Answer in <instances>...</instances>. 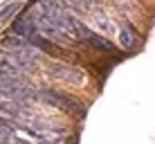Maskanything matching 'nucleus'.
I'll list each match as a JSON object with an SVG mask.
<instances>
[{"instance_id": "2", "label": "nucleus", "mask_w": 155, "mask_h": 144, "mask_svg": "<svg viewBox=\"0 0 155 144\" xmlns=\"http://www.w3.org/2000/svg\"><path fill=\"white\" fill-rule=\"evenodd\" d=\"M88 41L90 45L94 47V50H101V52H113V54H117V50H115V45L110 43L108 39H104V36H99V34H94V32H90L88 34Z\"/></svg>"}, {"instance_id": "1", "label": "nucleus", "mask_w": 155, "mask_h": 144, "mask_svg": "<svg viewBox=\"0 0 155 144\" xmlns=\"http://www.w3.org/2000/svg\"><path fill=\"white\" fill-rule=\"evenodd\" d=\"M119 39H121V45H124L126 50H135V47L142 45V39L137 36V32L133 29V27H128V25H124V27H121Z\"/></svg>"}, {"instance_id": "3", "label": "nucleus", "mask_w": 155, "mask_h": 144, "mask_svg": "<svg viewBox=\"0 0 155 144\" xmlns=\"http://www.w3.org/2000/svg\"><path fill=\"white\" fill-rule=\"evenodd\" d=\"M23 144H27V142H23Z\"/></svg>"}]
</instances>
